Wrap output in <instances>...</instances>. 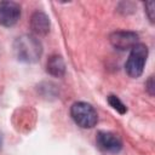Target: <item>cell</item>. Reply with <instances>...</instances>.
I'll return each instance as SVG.
<instances>
[{
	"mask_svg": "<svg viewBox=\"0 0 155 155\" xmlns=\"http://www.w3.org/2000/svg\"><path fill=\"white\" fill-rule=\"evenodd\" d=\"M107 101H108L109 105H110L114 110H116L119 114L124 115V114L127 113V107L121 102V99H120L117 96H115V94H110V96H108Z\"/></svg>",
	"mask_w": 155,
	"mask_h": 155,
	"instance_id": "cell-9",
	"label": "cell"
},
{
	"mask_svg": "<svg viewBox=\"0 0 155 155\" xmlns=\"http://www.w3.org/2000/svg\"><path fill=\"white\" fill-rule=\"evenodd\" d=\"M30 28L35 35L44 36L50 31V18L42 11H36L30 17Z\"/></svg>",
	"mask_w": 155,
	"mask_h": 155,
	"instance_id": "cell-7",
	"label": "cell"
},
{
	"mask_svg": "<svg viewBox=\"0 0 155 155\" xmlns=\"http://www.w3.org/2000/svg\"><path fill=\"white\" fill-rule=\"evenodd\" d=\"M148 53L149 52H148L147 45L140 44V42H138L136 46L131 48L130 56L125 63V70L130 78L136 79L143 74L144 65L148 58Z\"/></svg>",
	"mask_w": 155,
	"mask_h": 155,
	"instance_id": "cell-2",
	"label": "cell"
},
{
	"mask_svg": "<svg viewBox=\"0 0 155 155\" xmlns=\"http://www.w3.org/2000/svg\"><path fill=\"white\" fill-rule=\"evenodd\" d=\"M138 34L134 31H128V30H116L110 34L109 41L111 46L119 51H126L131 50L133 46L138 44Z\"/></svg>",
	"mask_w": 155,
	"mask_h": 155,
	"instance_id": "cell-4",
	"label": "cell"
},
{
	"mask_svg": "<svg viewBox=\"0 0 155 155\" xmlns=\"http://www.w3.org/2000/svg\"><path fill=\"white\" fill-rule=\"evenodd\" d=\"M97 145L108 153H119L122 149V140L121 138L109 131H99L96 137Z\"/></svg>",
	"mask_w": 155,
	"mask_h": 155,
	"instance_id": "cell-6",
	"label": "cell"
},
{
	"mask_svg": "<svg viewBox=\"0 0 155 155\" xmlns=\"http://www.w3.org/2000/svg\"><path fill=\"white\" fill-rule=\"evenodd\" d=\"M13 53L19 62L36 63L42 54V45L35 35L23 34L15 40Z\"/></svg>",
	"mask_w": 155,
	"mask_h": 155,
	"instance_id": "cell-1",
	"label": "cell"
},
{
	"mask_svg": "<svg viewBox=\"0 0 155 155\" xmlns=\"http://www.w3.org/2000/svg\"><path fill=\"white\" fill-rule=\"evenodd\" d=\"M145 90L148 91V93L150 96H154V93H155V84H154V76L153 75L149 76V79L147 80V82H145Z\"/></svg>",
	"mask_w": 155,
	"mask_h": 155,
	"instance_id": "cell-11",
	"label": "cell"
},
{
	"mask_svg": "<svg viewBox=\"0 0 155 155\" xmlns=\"http://www.w3.org/2000/svg\"><path fill=\"white\" fill-rule=\"evenodd\" d=\"M70 116L81 128H92L98 121L96 109L86 102H75L70 107Z\"/></svg>",
	"mask_w": 155,
	"mask_h": 155,
	"instance_id": "cell-3",
	"label": "cell"
},
{
	"mask_svg": "<svg viewBox=\"0 0 155 155\" xmlns=\"http://www.w3.org/2000/svg\"><path fill=\"white\" fill-rule=\"evenodd\" d=\"M21 17V6L15 1H0V24L2 27L15 25Z\"/></svg>",
	"mask_w": 155,
	"mask_h": 155,
	"instance_id": "cell-5",
	"label": "cell"
},
{
	"mask_svg": "<svg viewBox=\"0 0 155 155\" xmlns=\"http://www.w3.org/2000/svg\"><path fill=\"white\" fill-rule=\"evenodd\" d=\"M1 145H2V134L0 132V149H1Z\"/></svg>",
	"mask_w": 155,
	"mask_h": 155,
	"instance_id": "cell-12",
	"label": "cell"
},
{
	"mask_svg": "<svg viewBox=\"0 0 155 155\" xmlns=\"http://www.w3.org/2000/svg\"><path fill=\"white\" fill-rule=\"evenodd\" d=\"M144 6H145V13H147L149 21L151 23H154V19H155V10H154L155 2L154 1H148V2H145Z\"/></svg>",
	"mask_w": 155,
	"mask_h": 155,
	"instance_id": "cell-10",
	"label": "cell"
},
{
	"mask_svg": "<svg viewBox=\"0 0 155 155\" xmlns=\"http://www.w3.org/2000/svg\"><path fill=\"white\" fill-rule=\"evenodd\" d=\"M46 71L54 76V78H62L65 74V63L64 59L58 56V54H53L48 58L47 64H46Z\"/></svg>",
	"mask_w": 155,
	"mask_h": 155,
	"instance_id": "cell-8",
	"label": "cell"
}]
</instances>
